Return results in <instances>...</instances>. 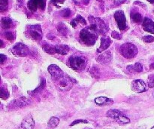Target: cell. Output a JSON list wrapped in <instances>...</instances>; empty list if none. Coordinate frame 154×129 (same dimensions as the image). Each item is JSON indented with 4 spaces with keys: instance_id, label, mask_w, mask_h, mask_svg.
<instances>
[{
    "instance_id": "7",
    "label": "cell",
    "mask_w": 154,
    "mask_h": 129,
    "mask_svg": "<svg viewBox=\"0 0 154 129\" xmlns=\"http://www.w3.org/2000/svg\"><path fill=\"white\" fill-rule=\"evenodd\" d=\"M30 104V101L26 97H20L19 98L14 100L11 102L9 103L8 105L7 106L8 109L10 110H17V109L23 108V107H27Z\"/></svg>"
},
{
    "instance_id": "31",
    "label": "cell",
    "mask_w": 154,
    "mask_h": 129,
    "mask_svg": "<svg viewBox=\"0 0 154 129\" xmlns=\"http://www.w3.org/2000/svg\"><path fill=\"white\" fill-rule=\"evenodd\" d=\"M9 97V92L5 87H1V98L2 100L8 99Z\"/></svg>"
},
{
    "instance_id": "45",
    "label": "cell",
    "mask_w": 154,
    "mask_h": 129,
    "mask_svg": "<svg viewBox=\"0 0 154 129\" xmlns=\"http://www.w3.org/2000/svg\"><path fill=\"white\" fill-rule=\"evenodd\" d=\"M151 129H154V126H153V128H152Z\"/></svg>"
},
{
    "instance_id": "37",
    "label": "cell",
    "mask_w": 154,
    "mask_h": 129,
    "mask_svg": "<svg viewBox=\"0 0 154 129\" xmlns=\"http://www.w3.org/2000/svg\"><path fill=\"white\" fill-rule=\"evenodd\" d=\"M65 1L66 0H51V2L57 8H60V5L63 4Z\"/></svg>"
},
{
    "instance_id": "10",
    "label": "cell",
    "mask_w": 154,
    "mask_h": 129,
    "mask_svg": "<svg viewBox=\"0 0 154 129\" xmlns=\"http://www.w3.org/2000/svg\"><path fill=\"white\" fill-rule=\"evenodd\" d=\"M147 89H148V86L143 80L137 79L132 82V89L134 92H138V93H143V92H147Z\"/></svg>"
},
{
    "instance_id": "42",
    "label": "cell",
    "mask_w": 154,
    "mask_h": 129,
    "mask_svg": "<svg viewBox=\"0 0 154 129\" xmlns=\"http://www.w3.org/2000/svg\"><path fill=\"white\" fill-rule=\"evenodd\" d=\"M2 47H3V42L1 40V48H2Z\"/></svg>"
},
{
    "instance_id": "19",
    "label": "cell",
    "mask_w": 154,
    "mask_h": 129,
    "mask_svg": "<svg viewBox=\"0 0 154 129\" xmlns=\"http://www.w3.org/2000/svg\"><path fill=\"white\" fill-rule=\"evenodd\" d=\"M1 25L3 29H10L13 26V21L9 18H3L1 20Z\"/></svg>"
},
{
    "instance_id": "38",
    "label": "cell",
    "mask_w": 154,
    "mask_h": 129,
    "mask_svg": "<svg viewBox=\"0 0 154 129\" xmlns=\"http://www.w3.org/2000/svg\"><path fill=\"white\" fill-rule=\"evenodd\" d=\"M111 36H112L114 39H118V40H120V39H122V36L119 33H117V32L116 31H113L112 33H111Z\"/></svg>"
},
{
    "instance_id": "4",
    "label": "cell",
    "mask_w": 154,
    "mask_h": 129,
    "mask_svg": "<svg viewBox=\"0 0 154 129\" xmlns=\"http://www.w3.org/2000/svg\"><path fill=\"white\" fill-rule=\"evenodd\" d=\"M54 82H55L56 85L58 88L59 90L62 91V92L70 90L73 86V83L77 82L75 79L69 76H66L65 75L60 77L57 79L54 80Z\"/></svg>"
},
{
    "instance_id": "21",
    "label": "cell",
    "mask_w": 154,
    "mask_h": 129,
    "mask_svg": "<svg viewBox=\"0 0 154 129\" xmlns=\"http://www.w3.org/2000/svg\"><path fill=\"white\" fill-rule=\"evenodd\" d=\"M127 69L130 72H136L140 73L142 72L143 66L141 63H135L134 65H130V66H127Z\"/></svg>"
},
{
    "instance_id": "25",
    "label": "cell",
    "mask_w": 154,
    "mask_h": 129,
    "mask_svg": "<svg viewBox=\"0 0 154 129\" xmlns=\"http://www.w3.org/2000/svg\"><path fill=\"white\" fill-rule=\"evenodd\" d=\"M60 123V119L57 117H51L50 119L49 122H48V126L50 129H54L56 127H57V125Z\"/></svg>"
},
{
    "instance_id": "40",
    "label": "cell",
    "mask_w": 154,
    "mask_h": 129,
    "mask_svg": "<svg viewBox=\"0 0 154 129\" xmlns=\"http://www.w3.org/2000/svg\"><path fill=\"white\" fill-rule=\"evenodd\" d=\"M150 69H154V63H152V64L150 65Z\"/></svg>"
},
{
    "instance_id": "9",
    "label": "cell",
    "mask_w": 154,
    "mask_h": 129,
    "mask_svg": "<svg viewBox=\"0 0 154 129\" xmlns=\"http://www.w3.org/2000/svg\"><path fill=\"white\" fill-rule=\"evenodd\" d=\"M114 18H115L119 30H121V31L126 30V27H127V23H126V18L124 12L122 10L117 11L114 13Z\"/></svg>"
},
{
    "instance_id": "5",
    "label": "cell",
    "mask_w": 154,
    "mask_h": 129,
    "mask_svg": "<svg viewBox=\"0 0 154 129\" xmlns=\"http://www.w3.org/2000/svg\"><path fill=\"white\" fill-rule=\"evenodd\" d=\"M120 53L125 58L132 59L134 58L138 54V48L134 44L127 42L121 45Z\"/></svg>"
},
{
    "instance_id": "6",
    "label": "cell",
    "mask_w": 154,
    "mask_h": 129,
    "mask_svg": "<svg viewBox=\"0 0 154 129\" xmlns=\"http://www.w3.org/2000/svg\"><path fill=\"white\" fill-rule=\"evenodd\" d=\"M26 35L28 37L31 38L32 40L40 41L43 36V33L41 26L37 24V25L28 26L26 29Z\"/></svg>"
},
{
    "instance_id": "44",
    "label": "cell",
    "mask_w": 154,
    "mask_h": 129,
    "mask_svg": "<svg viewBox=\"0 0 154 129\" xmlns=\"http://www.w3.org/2000/svg\"><path fill=\"white\" fill-rule=\"evenodd\" d=\"M153 97L154 98V91L153 92Z\"/></svg>"
},
{
    "instance_id": "14",
    "label": "cell",
    "mask_w": 154,
    "mask_h": 129,
    "mask_svg": "<svg viewBox=\"0 0 154 129\" xmlns=\"http://www.w3.org/2000/svg\"><path fill=\"white\" fill-rule=\"evenodd\" d=\"M111 43H112V40L109 37H108V36H102V39H101V45L99 48H98L97 51L99 53H102L109 48Z\"/></svg>"
},
{
    "instance_id": "35",
    "label": "cell",
    "mask_w": 154,
    "mask_h": 129,
    "mask_svg": "<svg viewBox=\"0 0 154 129\" xmlns=\"http://www.w3.org/2000/svg\"><path fill=\"white\" fill-rule=\"evenodd\" d=\"M143 41L147 43H150V42H154V37L152 36H145L143 37Z\"/></svg>"
},
{
    "instance_id": "20",
    "label": "cell",
    "mask_w": 154,
    "mask_h": 129,
    "mask_svg": "<svg viewBox=\"0 0 154 129\" xmlns=\"http://www.w3.org/2000/svg\"><path fill=\"white\" fill-rule=\"evenodd\" d=\"M27 6L32 12H35L39 7V0H29L27 3Z\"/></svg>"
},
{
    "instance_id": "15",
    "label": "cell",
    "mask_w": 154,
    "mask_h": 129,
    "mask_svg": "<svg viewBox=\"0 0 154 129\" xmlns=\"http://www.w3.org/2000/svg\"><path fill=\"white\" fill-rule=\"evenodd\" d=\"M142 28L144 31L154 34V23L150 18H144L142 22Z\"/></svg>"
},
{
    "instance_id": "13",
    "label": "cell",
    "mask_w": 154,
    "mask_h": 129,
    "mask_svg": "<svg viewBox=\"0 0 154 129\" xmlns=\"http://www.w3.org/2000/svg\"><path fill=\"white\" fill-rule=\"evenodd\" d=\"M112 60V54L110 51H106L105 52H102L99 57H97L98 63L101 64H108L111 63Z\"/></svg>"
},
{
    "instance_id": "36",
    "label": "cell",
    "mask_w": 154,
    "mask_h": 129,
    "mask_svg": "<svg viewBox=\"0 0 154 129\" xmlns=\"http://www.w3.org/2000/svg\"><path fill=\"white\" fill-rule=\"evenodd\" d=\"M80 123H88V121L84 120V119H77V120H75L70 124V126H74V125H78V124Z\"/></svg>"
},
{
    "instance_id": "11",
    "label": "cell",
    "mask_w": 154,
    "mask_h": 129,
    "mask_svg": "<svg viewBox=\"0 0 154 129\" xmlns=\"http://www.w3.org/2000/svg\"><path fill=\"white\" fill-rule=\"evenodd\" d=\"M35 126V122L32 115H28L24 118L20 125L16 129H33Z\"/></svg>"
},
{
    "instance_id": "32",
    "label": "cell",
    "mask_w": 154,
    "mask_h": 129,
    "mask_svg": "<svg viewBox=\"0 0 154 129\" xmlns=\"http://www.w3.org/2000/svg\"><path fill=\"white\" fill-rule=\"evenodd\" d=\"M147 86L150 89H153L154 87V74H150L147 78Z\"/></svg>"
},
{
    "instance_id": "34",
    "label": "cell",
    "mask_w": 154,
    "mask_h": 129,
    "mask_svg": "<svg viewBox=\"0 0 154 129\" xmlns=\"http://www.w3.org/2000/svg\"><path fill=\"white\" fill-rule=\"evenodd\" d=\"M5 37L7 40H8L9 42H13L15 39V36L13 33L11 32H6L5 33Z\"/></svg>"
},
{
    "instance_id": "2",
    "label": "cell",
    "mask_w": 154,
    "mask_h": 129,
    "mask_svg": "<svg viewBox=\"0 0 154 129\" xmlns=\"http://www.w3.org/2000/svg\"><path fill=\"white\" fill-rule=\"evenodd\" d=\"M69 64L74 70L81 71L85 69L87 64V59L83 56H71L69 59Z\"/></svg>"
},
{
    "instance_id": "8",
    "label": "cell",
    "mask_w": 154,
    "mask_h": 129,
    "mask_svg": "<svg viewBox=\"0 0 154 129\" xmlns=\"http://www.w3.org/2000/svg\"><path fill=\"white\" fill-rule=\"evenodd\" d=\"M11 52L15 56L18 57H26L30 54V51L28 47L21 42L17 43L13 48L11 49Z\"/></svg>"
},
{
    "instance_id": "27",
    "label": "cell",
    "mask_w": 154,
    "mask_h": 129,
    "mask_svg": "<svg viewBox=\"0 0 154 129\" xmlns=\"http://www.w3.org/2000/svg\"><path fill=\"white\" fill-rule=\"evenodd\" d=\"M131 18H132V21L135 24H141L144 21L142 16L139 13H132L131 14Z\"/></svg>"
},
{
    "instance_id": "24",
    "label": "cell",
    "mask_w": 154,
    "mask_h": 129,
    "mask_svg": "<svg viewBox=\"0 0 154 129\" xmlns=\"http://www.w3.org/2000/svg\"><path fill=\"white\" fill-rule=\"evenodd\" d=\"M115 121L117 123L122 125H126V124H129V122H130V119L128 117H126V116H125L123 113H122L121 115H120V116H118V118H117Z\"/></svg>"
},
{
    "instance_id": "29",
    "label": "cell",
    "mask_w": 154,
    "mask_h": 129,
    "mask_svg": "<svg viewBox=\"0 0 154 129\" xmlns=\"http://www.w3.org/2000/svg\"><path fill=\"white\" fill-rule=\"evenodd\" d=\"M45 84H46V82H45V79L42 78V82H41L40 85H39L38 87L37 88V89H35V90H33L32 92H29V94H38V93H39V92H42V91L44 89V88L45 87Z\"/></svg>"
},
{
    "instance_id": "23",
    "label": "cell",
    "mask_w": 154,
    "mask_h": 129,
    "mask_svg": "<svg viewBox=\"0 0 154 129\" xmlns=\"http://www.w3.org/2000/svg\"><path fill=\"white\" fill-rule=\"evenodd\" d=\"M57 30H58L59 33L62 35V36L66 37L68 35V33H69V30L66 27V26L63 23H60L57 25Z\"/></svg>"
},
{
    "instance_id": "26",
    "label": "cell",
    "mask_w": 154,
    "mask_h": 129,
    "mask_svg": "<svg viewBox=\"0 0 154 129\" xmlns=\"http://www.w3.org/2000/svg\"><path fill=\"white\" fill-rule=\"evenodd\" d=\"M89 73L91 75V76L93 77L94 79H98L100 77V71H99V68H97L96 66H93V67L90 68Z\"/></svg>"
},
{
    "instance_id": "41",
    "label": "cell",
    "mask_w": 154,
    "mask_h": 129,
    "mask_svg": "<svg viewBox=\"0 0 154 129\" xmlns=\"http://www.w3.org/2000/svg\"><path fill=\"white\" fill-rule=\"evenodd\" d=\"M147 1H148L149 2L152 3V4H153V3H154V0H147Z\"/></svg>"
},
{
    "instance_id": "18",
    "label": "cell",
    "mask_w": 154,
    "mask_h": 129,
    "mask_svg": "<svg viewBox=\"0 0 154 129\" xmlns=\"http://www.w3.org/2000/svg\"><path fill=\"white\" fill-rule=\"evenodd\" d=\"M78 24H82V25H87V21H86L85 19L80 15H78V16L76 17V18L72 20L70 23V24L74 27V28H76V27H78Z\"/></svg>"
},
{
    "instance_id": "28",
    "label": "cell",
    "mask_w": 154,
    "mask_h": 129,
    "mask_svg": "<svg viewBox=\"0 0 154 129\" xmlns=\"http://www.w3.org/2000/svg\"><path fill=\"white\" fill-rule=\"evenodd\" d=\"M43 48L44 50H45V52L48 53V54H54L56 53L54 46H52V45H49V44H45V45H44Z\"/></svg>"
},
{
    "instance_id": "22",
    "label": "cell",
    "mask_w": 154,
    "mask_h": 129,
    "mask_svg": "<svg viewBox=\"0 0 154 129\" xmlns=\"http://www.w3.org/2000/svg\"><path fill=\"white\" fill-rule=\"evenodd\" d=\"M121 114L122 113L118 110H110L107 112L106 116H108V117L111 118V119H114V120H116V119L118 118V116Z\"/></svg>"
},
{
    "instance_id": "1",
    "label": "cell",
    "mask_w": 154,
    "mask_h": 129,
    "mask_svg": "<svg viewBox=\"0 0 154 129\" xmlns=\"http://www.w3.org/2000/svg\"><path fill=\"white\" fill-rule=\"evenodd\" d=\"M98 34L93 29L90 27L83 29L80 33V40L88 46H92L96 43L98 39Z\"/></svg>"
},
{
    "instance_id": "39",
    "label": "cell",
    "mask_w": 154,
    "mask_h": 129,
    "mask_svg": "<svg viewBox=\"0 0 154 129\" xmlns=\"http://www.w3.org/2000/svg\"><path fill=\"white\" fill-rule=\"evenodd\" d=\"M0 57H1V62H0V63L2 65L3 63L6 61V60H7V57H6L5 55H4V54H2L0 55Z\"/></svg>"
},
{
    "instance_id": "30",
    "label": "cell",
    "mask_w": 154,
    "mask_h": 129,
    "mask_svg": "<svg viewBox=\"0 0 154 129\" xmlns=\"http://www.w3.org/2000/svg\"><path fill=\"white\" fill-rule=\"evenodd\" d=\"M8 7V0H0V11L2 13L7 11Z\"/></svg>"
},
{
    "instance_id": "43",
    "label": "cell",
    "mask_w": 154,
    "mask_h": 129,
    "mask_svg": "<svg viewBox=\"0 0 154 129\" xmlns=\"http://www.w3.org/2000/svg\"><path fill=\"white\" fill-rule=\"evenodd\" d=\"M98 1H99V2H103V0H98Z\"/></svg>"
},
{
    "instance_id": "3",
    "label": "cell",
    "mask_w": 154,
    "mask_h": 129,
    "mask_svg": "<svg viewBox=\"0 0 154 129\" xmlns=\"http://www.w3.org/2000/svg\"><path fill=\"white\" fill-rule=\"evenodd\" d=\"M89 21H90V27L92 29H93L96 33L102 35L106 34V33L108 30V28L106 26V24H105V22L102 19L90 16L89 17Z\"/></svg>"
},
{
    "instance_id": "17",
    "label": "cell",
    "mask_w": 154,
    "mask_h": 129,
    "mask_svg": "<svg viewBox=\"0 0 154 129\" xmlns=\"http://www.w3.org/2000/svg\"><path fill=\"white\" fill-rule=\"evenodd\" d=\"M54 48L56 53L61 55H66L69 51V47L66 45H57Z\"/></svg>"
},
{
    "instance_id": "12",
    "label": "cell",
    "mask_w": 154,
    "mask_h": 129,
    "mask_svg": "<svg viewBox=\"0 0 154 129\" xmlns=\"http://www.w3.org/2000/svg\"><path fill=\"white\" fill-rule=\"evenodd\" d=\"M48 72L52 76L53 79L56 80L64 75L63 71L56 64H51L48 66Z\"/></svg>"
},
{
    "instance_id": "33",
    "label": "cell",
    "mask_w": 154,
    "mask_h": 129,
    "mask_svg": "<svg viewBox=\"0 0 154 129\" xmlns=\"http://www.w3.org/2000/svg\"><path fill=\"white\" fill-rule=\"evenodd\" d=\"M60 15H61V16L63 18H68L69 17H71V15H72V11L69 8H66L60 12Z\"/></svg>"
},
{
    "instance_id": "16",
    "label": "cell",
    "mask_w": 154,
    "mask_h": 129,
    "mask_svg": "<svg viewBox=\"0 0 154 129\" xmlns=\"http://www.w3.org/2000/svg\"><path fill=\"white\" fill-rule=\"evenodd\" d=\"M94 101L97 105L99 106L111 105L114 103V101L112 99H110V98H106V97H99V98H96L94 100Z\"/></svg>"
}]
</instances>
